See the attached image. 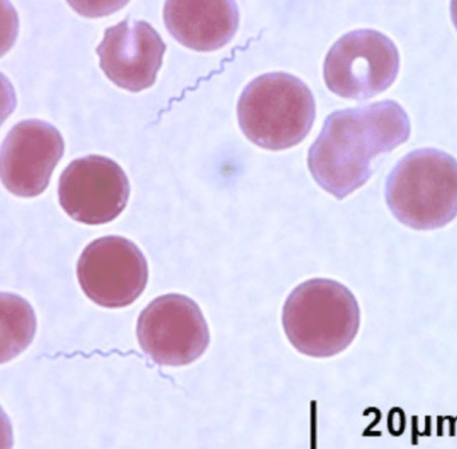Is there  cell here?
I'll return each instance as SVG.
<instances>
[{
	"label": "cell",
	"mask_w": 457,
	"mask_h": 449,
	"mask_svg": "<svg viewBox=\"0 0 457 449\" xmlns=\"http://www.w3.org/2000/svg\"><path fill=\"white\" fill-rule=\"evenodd\" d=\"M410 134V117L395 101L337 110L324 121L307 153L311 176L341 201L370 180L378 155L395 151Z\"/></svg>",
	"instance_id": "6da1fadb"
},
{
	"label": "cell",
	"mask_w": 457,
	"mask_h": 449,
	"mask_svg": "<svg viewBox=\"0 0 457 449\" xmlns=\"http://www.w3.org/2000/svg\"><path fill=\"white\" fill-rule=\"evenodd\" d=\"M359 302L345 285L316 278L289 294L282 309V327L300 354L325 359L345 352L359 333Z\"/></svg>",
	"instance_id": "7a4b0ae2"
},
{
	"label": "cell",
	"mask_w": 457,
	"mask_h": 449,
	"mask_svg": "<svg viewBox=\"0 0 457 449\" xmlns=\"http://www.w3.org/2000/svg\"><path fill=\"white\" fill-rule=\"evenodd\" d=\"M385 199L403 226L414 230L448 226L457 216V160L436 148L409 153L388 174Z\"/></svg>",
	"instance_id": "3957f363"
},
{
	"label": "cell",
	"mask_w": 457,
	"mask_h": 449,
	"mask_svg": "<svg viewBox=\"0 0 457 449\" xmlns=\"http://www.w3.org/2000/svg\"><path fill=\"white\" fill-rule=\"evenodd\" d=\"M242 133L257 147L284 151L305 140L316 119L312 92L285 72L262 74L250 81L238 99Z\"/></svg>",
	"instance_id": "277c9868"
},
{
	"label": "cell",
	"mask_w": 457,
	"mask_h": 449,
	"mask_svg": "<svg viewBox=\"0 0 457 449\" xmlns=\"http://www.w3.org/2000/svg\"><path fill=\"white\" fill-rule=\"evenodd\" d=\"M399 69L398 47L391 38L378 30L359 29L343 35L328 49L323 77L332 94L364 102L391 87Z\"/></svg>",
	"instance_id": "5b68a950"
},
{
	"label": "cell",
	"mask_w": 457,
	"mask_h": 449,
	"mask_svg": "<svg viewBox=\"0 0 457 449\" xmlns=\"http://www.w3.org/2000/svg\"><path fill=\"white\" fill-rule=\"evenodd\" d=\"M137 338L142 351L160 366L189 365L210 344L202 310L193 299L178 294L161 295L143 310Z\"/></svg>",
	"instance_id": "8992f818"
},
{
	"label": "cell",
	"mask_w": 457,
	"mask_h": 449,
	"mask_svg": "<svg viewBox=\"0 0 457 449\" xmlns=\"http://www.w3.org/2000/svg\"><path fill=\"white\" fill-rule=\"evenodd\" d=\"M77 273L85 295L110 309L132 304L148 283V263L141 249L120 237L91 242L79 259Z\"/></svg>",
	"instance_id": "52a82bcc"
},
{
	"label": "cell",
	"mask_w": 457,
	"mask_h": 449,
	"mask_svg": "<svg viewBox=\"0 0 457 449\" xmlns=\"http://www.w3.org/2000/svg\"><path fill=\"white\" fill-rule=\"evenodd\" d=\"M129 195L127 174L105 156L74 160L60 177L61 208L71 220L87 226L112 222L123 212Z\"/></svg>",
	"instance_id": "ba28073f"
},
{
	"label": "cell",
	"mask_w": 457,
	"mask_h": 449,
	"mask_svg": "<svg viewBox=\"0 0 457 449\" xmlns=\"http://www.w3.org/2000/svg\"><path fill=\"white\" fill-rule=\"evenodd\" d=\"M63 153V138L55 127L38 120L21 121L6 135L0 151L4 187L17 197H37L48 187Z\"/></svg>",
	"instance_id": "9c48e42d"
},
{
	"label": "cell",
	"mask_w": 457,
	"mask_h": 449,
	"mask_svg": "<svg viewBox=\"0 0 457 449\" xmlns=\"http://www.w3.org/2000/svg\"><path fill=\"white\" fill-rule=\"evenodd\" d=\"M166 45L149 23L127 19L106 29L96 48L100 69L118 87L141 92L152 87Z\"/></svg>",
	"instance_id": "30bf717a"
},
{
	"label": "cell",
	"mask_w": 457,
	"mask_h": 449,
	"mask_svg": "<svg viewBox=\"0 0 457 449\" xmlns=\"http://www.w3.org/2000/svg\"><path fill=\"white\" fill-rule=\"evenodd\" d=\"M163 20L179 44L196 52H212L234 38L239 13L230 0H171L164 4Z\"/></svg>",
	"instance_id": "8fae6325"
},
{
	"label": "cell",
	"mask_w": 457,
	"mask_h": 449,
	"mask_svg": "<svg viewBox=\"0 0 457 449\" xmlns=\"http://www.w3.org/2000/svg\"><path fill=\"white\" fill-rule=\"evenodd\" d=\"M0 362L5 363L24 352L34 340L36 316L25 299L5 292L0 295Z\"/></svg>",
	"instance_id": "7c38bea8"
},
{
	"label": "cell",
	"mask_w": 457,
	"mask_h": 449,
	"mask_svg": "<svg viewBox=\"0 0 457 449\" xmlns=\"http://www.w3.org/2000/svg\"><path fill=\"white\" fill-rule=\"evenodd\" d=\"M450 5H452L450 6V15H452L453 26H455L457 30V2H452Z\"/></svg>",
	"instance_id": "4fadbf2b"
}]
</instances>
